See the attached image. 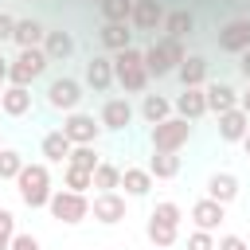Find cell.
Wrapping results in <instances>:
<instances>
[{
    "label": "cell",
    "instance_id": "cell-8",
    "mask_svg": "<svg viewBox=\"0 0 250 250\" xmlns=\"http://www.w3.org/2000/svg\"><path fill=\"white\" fill-rule=\"evenodd\" d=\"M78 102H82V82H74V78H55L51 86H47V105L51 109H62V113H70V109H78Z\"/></svg>",
    "mask_w": 250,
    "mask_h": 250
},
{
    "label": "cell",
    "instance_id": "cell-44",
    "mask_svg": "<svg viewBox=\"0 0 250 250\" xmlns=\"http://www.w3.org/2000/svg\"><path fill=\"white\" fill-rule=\"evenodd\" d=\"M238 145H242V148H246V156H250V129H246V137H242Z\"/></svg>",
    "mask_w": 250,
    "mask_h": 250
},
{
    "label": "cell",
    "instance_id": "cell-23",
    "mask_svg": "<svg viewBox=\"0 0 250 250\" xmlns=\"http://www.w3.org/2000/svg\"><path fill=\"white\" fill-rule=\"evenodd\" d=\"M180 86H203L207 82V59L203 55H184V62L176 66Z\"/></svg>",
    "mask_w": 250,
    "mask_h": 250
},
{
    "label": "cell",
    "instance_id": "cell-46",
    "mask_svg": "<svg viewBox=\"0 0 250 250\" xmlns=\"http://www.w3.org/2000/svg\"><path fill=\"white\" fill-rule=\"evenodd\" d=\"M0 94H4V86H0Z\"/></svg>",
    "mask_w": 250,
    "mask_h": 250
},
{
    "label": "cell",
    "instance_id": "cell-37",
    "mask_svg": "<svg viewBox=\"0 0 250 250\" xmlns=\"http://www.w3.org/2000/svg\"><path fill=\"white\" fill-rule=\"evenodd\" d=\"M152 215H156V219H168V223H180V219H184L180 203H172V199H160V203L152 207Z\"/></svg>",
    "mask_w": 250,
    "mask_h": 250
},
{
    "label": "cell",
    "instance_id": "cell-42",
    "mask_svg": "<svg viewBox=\"0 0 250 250\" xmlns=\"http://www.w3.org/2000/svg\"><path fill=\"white\" fill-rule=\"evenodd\" d=\"M238 109H242V113H250V86L238 94Z\"/></svg>",
    "mask_w": 250,
    "mask_h": 250
},
{
    "label": "cell",
    "instance_id": "cell-7",
    "mask_svg": "<svg viewBox=\"0 0 250 250\" xmlns=\"http://www.w3.org/2000/svg\"><path fill=\"white\" fill-rule=\"evenodd\" d=\"M59 129L66 133L70 145H94L102 137V121H94V113H82V109H70Z\"/></svg>",
    "mask_w": 250,
    "mask_h": 250
},
{
    "label": "cell",
    "instance_id": "cell-30",
    "mask_svg": "<svg viewBox=\"0 0 250 250\" xmlns=\"http://www.w3.org/2000/svg\"><path fill=\"white\" fill-rule=\"evenodd\" d=\"M94 188H98V191H117V188H121V168H117L113 160H98V168H94Z\"/></svg>",
    "mask_w": 250,
    "mask_h": 250
},
{
    "label": "cell",
    "instance_id": "cell-47",
    "mask_svg": "<svg viewBox=\"0 0 250 250\" xmlns=\"http://www.w3.org/2000/svg\"><path fill=\"white\" fill-rule=\"evenodd\" d=\"M0 184H4V180H0Z\"/></svg>",
    "mask_w": 250,
    "mask_h": 250
},
{
    "label": "cell",
    "instance_id": "cell-40",
    "mask_svg": "<svg viewBox=\"0 0 250 250\" xmlns=\"http://www.w3.org/2000/svg\"><path fill=\"white\" fill-rule=\"evenodd\" d=\"M12 31H16V20H12L8 12H0V43H8V39H12Z\"/></svg>",
    "mask_w": 250,
    "mask_h": 250
},
{
    "label": "cell",
    "instance_id": "cell-36",
    "mask_svg": "<svg viewBox=\"0 0 250 250\" xmlns=\"http://www.w3.org/2000/svg\"><path fill=\"white\" fill-rule=\"evenodd\" d=\"M12 234H16V215H12L8 207H0V250H8Z\"/></svg>",
    "mask_w": 250,
    "mask_h": 250
},
{
    "label": "cell",
    "instance_id": "cell-17",
    "mask_svg": "<svg viewBox=\"0 0 250 250\" xmlns=\"http://www.w3.org/2000/svg\"><path fill=\"white\" fill-rule=\"evenodd\" d=\"M246 129H250V113H242L238 105H234V109H227V113H219V141L234 145V141H242V137H246Z\"/></svg>",
    "mask_w": 250,
    "mask_h": 250
},
{
    "label": "cell",
    "instance_id": "cell-21",
    "mask_svg": "<svg viewBox=\"0 0 250 250\" xmlns=\"http://www.w3.org/2000/svg\"><path fill=\"white\" fill-rule=\"evenodd\" d=\"M145 234H148V242H152V246L168 250V246H176V238H180V223H168V219H156V215H148V223H145Z\"/></svg>",
    "mask_w": 250,
    "mask_h": 250
},
{
    "label": "cell",
    "instance_id": "cell-27",
    "mask_svg": "<svg viewBox=\"0 0 250 250\" xmlns=\"http://www.w3.org/2000/svg\"><path fill=\"white\" fill-rule=\"evenodd\" d=\"M43 35H47V27L39 23V20H16V31H12V43L23 51V47H39L43 43Z\"/></svg>",
    "mask_w": 250,
    "mask_h": 250
},
{
    "label": "cell",
    "instance_id": "cell-11",
    "mask_svg": "<svg viewBox=\"0 0 250 250\" xmlns=\"http://www.w3.org/2000/svg\"><path fill=\"white\" fill-rule=\"evenodd\" d=\"M172 109L188 121H199L207 113V98H203V86H184L176 98H172Z\"/></svg>",
    "mask_w": 250,
    "mask_h": 250
},
{
    "label": "cell",
    "instance_id": "cell-18",
    "mask_svg": "<svg viewBox=\"0 0 250 250\" xmlns=\"http://www.w3.org/2000/svg\"><path fill=\"white\" fill-rule=\"evenodd\" d=\"M43 55H47L51 62H66V59L74 55V35L62 31V27L47 31V35H43Z\"/></svg>",
    "mask_w": 250,
    "mask_h": 250
},
{
    "label": "cell",
    "instance_id": "cell-41",
    "mask_svg": "<svg viewBox=\"0 0 250 250\" xmlns=\"http://www.w3.org/2000/svg\"><path fill=\"white\" fill-rule=\"evenodd\" d=\"M238 70H242V78L250 82V47H246V51L238 55Z\"/></svg>",
    "mask_w": 250,
    "mask_h": 250
},
{
    "label": "cell",
    "instance_id": "cell-35",
    "mask_svg": "<svg viewBox=\"0 0 250 250\" xmlns=\"http://www.w3.org/2000/svg\"><path fill=\"white\" fill-rule=\"evenodd\" d=\"M8 250H43V242H39L31 230H16L12 242H8Z\"/></svg>",
    "mask_w": 250,
    "mask_h": 250
},
{
    "label": "cell",
    "instance_id": "cell-19",
    "mask_svg": "<svg viewBox=\"0 0 250 250\" xmlns=\"http://www.w3.org/2000/svg\"><path fill=\"white\" fill-rule=\"evenodd\" d=\"M0 109L8 113V117H27L31 113V90L27 86H4V94H0Z\"/></svg>",
    "mask_w": 250,
    "mask_h": 250
},
{
    "label": "cell",
    "instance_id": "cell-14",
    "mask_svg": "<svg viewBox=\"0 0 250 250\" xmlns=\"http://www.w3.org/2000/svg\"><path fill=\"white\" fill-rule=\"evenodd\" d=\"M129 23H133L137 31H156V27L164 23V4H160V0H133Z\"/></svg>",
    "mask_w": 250,
    "mask_h": 250
},
{
    "label": "cell",
    "instance_id": "cell-43",
    "mask_svg": "<svg viewBox=\"0 0 250 250\" xmlns=\"http://www.w3.org/2000/svg\"><path fill=\"white\" fill-rule=\"evenodd\" d=\"M8 82V59H4V51H0V86Z\"/></svg>",
    "mask_w": 250,
    "mask_h": 250
},
{
    "label": "cell",
    "instance_id": "cell-38",
    "mask_svg": "<svg viewBox=\"0 0 250 250\" xmlns=\"http://www.w3.org/2000/svg\"><path fill=\"white\" fill-rule=\"evenodd\" d=\"M188 250H215V234H211V230H199V227H195V230L188 234Z\"/></svg>",
    "mask_w": 250,
    "mask_h": 250
},
{
    "label": "cell",
    "instance_id": "cell-45",
    "mask_svg": "<svg viewBox=\"0 0 250 250\" xmlns=\"http://www.w3.org/2000/svg\"><path fill=\"white\" fill-rule=\"evenodd\" d=\"M152 250H160V246H152Z\"/></svg>",
    "mask_w": 250,
    "mask_h": 250
},
{
    "label": "cell",
    "instance_id": "cell-32",
    "mask_svg": "<svg viewBox=\"0 0 250 250\" xmlns=\"http://www.w3.org/2000/svg\"><path fill=\"white\" fill-rule=\"evenodd\" d=\"M23 164H27V160H23L20 148H0V180H16Z\"/></svg>",
    "mask_w": 250,
    "mask_h": 250
},
{
    "label": "cell",
    "instance_id": "cell-28",
    "mask_svg": "<svg viewBox=\"0 0 250 250\" xmlns=\"http://www.w3.org/2000/svg\"><path fill=\"white\" fill-rule=\"evenodd\" d=\"M141 117H145L148 125H156V121L172 117V102H168L164 94H141Z\"/></svg>",
    "mask_w": 250,
    "mask_h": 250
},
{
    "label": "cell",
    "instance_id": "cell-29",
    "mask_svg": "<svg viewBox=\"0 0 250 250\" xmlns=\"http://www.w3.org/2000/svg\"><path fill=\"white\" fill-rule=\"evenodd\" d=\"M180 156L176 152H152L148 156V172H152V180H176L180 176Z\"/></svg>",
    "mask_w": 250,
    "mask_h": 250
},
{
    "label": "cell",
    "instance_id": "cell-48",
    "mask_svg": "<svg viewBox=\"0 0 250 250\" xmlns=\"http://www.w3.org/2000/svg\"><path fill=\"white\" fill-rule=\"evenodd\" d=\"M0 148H4V145H0Z\"/></svg>",
    "mask_w": 250,
    "mask_h": 250
},
{
    "label": "cell",
    "instance_id": "cell-2",
    "mask_svg": "<svg viewBox=\"0 0 250 250\" xmlns=\"http://www.w3.org/2000/svg\"><path fill=\"white\" fill-rule=\"evenodd\" d=\"M113 82L125 90V94H145L148 90V70H145V51L137 47H125L113 55Z\"/></svg>",
    "mask_w": 250,
    "mask_h": 250
},
{
    "label": "cell",
    "instance_id": "cell-34",
    "mask_svg": "<svg viewBox=\"0 0 250 250\" xmlns=\"http://www.w3.org/2000/svg\"><path fill=\"white\" fill-rule=\"evenodd\" d=\"M98 152H94V145H70V156H66V164H74V168H98Z\"/></svg>",
    "mask_w": 250,
    "mask_h": 250
},
{
    "label": "cell",
    "instance_id": "cell-6",
    "mask_svg": "<svg viewBox=\"0 0 250 250\" xmlns=\"http://www.w3.org/2000/svg\"><path fill=\"white\" fill-rule=\"evenodd\" d=\"M47 66H51V59L43 55V47H23L16 59H8V82L12 86H31Z\"/></svg>",
    "mask_w": 250,
    "mask_h": 250
},
{
    "label": "cell",
    "instance_id": "cell-13",
    "mask_svg": "<svg viewBox=\"0 0 250 250\" xmlns=\"http://www.w3.org/2000/svg\"><path fill=\"white\" fill-rule=\"evenodd\" d=\"M223 219H227V207H223V203H215L211 195H203V199H195V203H191V223H195L199 230H211V234H215Z\"/></svg>",
    "mask_w": 250,
    "mask_h": 250
},
{
    "label": "cell",
    "instance_id": "cell-16",
    "mask_svg": "<svg viewBox=\"0 0 250 250\" xmlns=\"http://www.w3.org/2000/svg\"><path fill=\"white\" fill-rule=\"evenodd\" d=\"M86 86H90L94 94H105V90L113 86V59L94 55V59L86 62Z\"/></svg>",
    "mask_w": 250,
    "mask_h": 250
},
{
    "label": "cell",
    "instance_id": "cell-9",
    "mask_svg": "<svg viewBox=\"0 0 250 250\" xmlns=\"http://www.w3.org/2000/svg\"><path fill=\"white\" fill-rule=\"evenodd\" d=\"M90 215H94L98 223H105V227L121 223V219H125V195H121V191H98V195L90 199Z\"/></svg>",
    "mask_w": 250,
    "mask_h": 250
},
{
    "label": "cell",
    "instance_id": "cell-20",
    "mask_svg": "<svg viewBox=\"0 0 250 250\" xmlns=\"http://www.w3.org/2000/svg\"><path fill=\"white\" fill-rule=\"evenodd\" d=\"M207 195L215 199V203H234L238 199V176L234 172H215L211 180H207Z\"/></svg>",
    "mask_w": 250,
    "mask_h": 250
},
{
    "label": "cell",
    "instance_id": "cell-4",
    "mask_svg": "<svg viewBox=\"0 0 250 250\" xmlns=\"http://www.w3.org/2000/svg\"><path fill=\"white\" fill-rule=\"evenodd\" d=\"M188 137H191V121H188V117H180V113H172V117L156 121V125H152V133H148L152 152H180V148L188 145Z\"/></svg>",
    "mask_w": 250,
    "mask_h": 250
},
{
    "label": "cell",
    "instance_id": "cell-33",
    "mask_svg": "<svg viewBox=\"0 0 250 250\" xmlns=\"http://www.w3.org/2000/svg\"><path fill=\"white\" fill-rule=\"evenodd\" d=\"M102 16L109 23H129V12H133V0H98Z\"/></svg>",
    "mask_w": 250,
    "mask_h": 250
},
{
    "label": "cell",
    "instance_id": "cell-10",
    "mask_svg": "<svg viewBox=\"0 0 250 250\" xmlns=\"http://www.w3.org/2000/svg\"><path fill=\"white\" fill-rule=\"evenodd\" d=\"M250 47V20H230L227 27H219V51H227V55H242Z\"/></svg>",
    "mask_w": 250,
    "mask_h": 250
},
{
    "label": "cell",
    "instance_id": "cell-39",
    "mask_svg": "<svg viewBox=\"0 0 250 250\" xmlns=\"http://www.w3.org/2000/svg\"><path fill=\"white\" fill-rule=\"evenodd\" d=\"M215 250H250V246H246V238H238V234H223V238L215 242Z\"/></svg>",
    "mask_w": 250,
    "mask_h": 250
},
{
    "label": "cell",
    "instance_id": "cell-5",
    "mask_svg": "<svg viewBox=\"0 0 250 250\" xmlns=\"http://www.w3.org/2000/svg\"><path fill=\"white\" fill-rule=\"evenodd\" d=\"M47 211H51L59 223L74 227V223L90 219V195H86V191H70V188H59V191H51V199H47Z\"/></svg>",
    "mask_w": 250,
    "mask_h": 250
},
{
    "label": "cell",
    "instance_id": "cell-12",
    "mask_svg": "<svg viewBox=\"0 0 250 250\" xmlns=\"http://www.w3.org/2000/svg\"><path fill=\"white\" fill-rule=\"evenodd\" d=\"M98 121H102L105 133H121V129H129V121H133V105H129L125 98H109V102L102 105Z\"/></svg>",
    "mask_w": 250,
    "mask_h": 250
},
{
    "label": "cell",
    "instance_id": "cell-22",
    "mask_svg": "<svg viewBox=\"0 0 250 250\" xmlns=\"http://www.w3.org/2000/svg\"><path fill=\"white\" fill-rule=\"evenodd\" d=\"M98 39H102V47L105 51H125V47H133V31H129V23H102V31H98Z\"/></svg>",
    "mask_w": 250,
    "mask_h": 250
},
{
    "label": "cell",
    "instance_id": "cell-31",
    "mask_svg": "<svg viewBox=\"0 0 250 250\" xmlns=\"http://www.w3.org/2000/svg\"><path fill=\"white\" fill-rule=\"evenodd\" d=\"M62 188H70V191H90V188H94V172H90V168H74V164H66V172H62Z\"/></svg>",
    "mask_w": 250,
    "mask_h": 250
},
{
    "label": "cell",
    "instance_id": "cell-25",
    "mask_svg": "<svg viewBox=\"0 0 250 250\" xmlns=\"http://www.w3.org/2000/svg\"><path fill=\"white\" fill-rule=\"evenodd\" d=\"M121 188H125V195L141 199V195H148V188H152V172L129 164V168H121Z\"/></svg>",
    "mask_w": 250,
    "mask_h": 250
},
{
    "label": "cell",
    "instance_id": "cell-1",
    "mask_svg": "<svg viewBox=\"0 0 250 250\" xmlns=\"http://www.w3.org/2000/svg\"><path fill=\"white\" fill-rule=\"evenodd\" d=\"M184 39H176V35H160V39H152L148 47H145V70H148V78H168V74H176V66L184 62Z\"/></svg>",
    "mask_w": 250,
    "mask_h": 250
},
{
    "label": "cell",
    "instance_id": "cell-26",
    "mask_svg": "<svg viewBox=\"0 0 250 250\" xmlns=\"http://www.w3.org/2000/svg\"><path fill=\"white\" fill-rule=\"evenodd\" d=\"M191 27H195V16H191L188 8H172V12H164V23H160L164 35L184 39V35H191Z\"/></svg>",
    "mask_w": 250,
    "mask_h": 250
},
{
    "label": "cell",
    "instance_id": "cell-3",
    "mask_svg": "<svg viewBox=\"0 0 250 250\" xmlns=\"http://www.w3.org/2000/svg\"><path fill=\"white\" fill-rule=\"evenodd\" d=\"M16 191H20V199L31 207V211H39V207H47V199H51V168H47V160H39V164H23L20 168V176H16Z\"/></svg>",
    "mask_w": 250,
    "mask_h": 250
},
{
    "label": "cell",
    "instance_id": "cell-24",
    "mask_svg": "<svg viewBox=\"0 0 250 250\" xmlns=\"http://www.w3.org/2000/svg\"><path fill=\"white\" fill-rule=\"evenodd\" d=\"M39 152H43L47 164H62V160L70 156V141H66V133H62V129H51V133L39 141Z\"/></svg>",
    "mask_w": 250,
    "mask_h": 250
},
{
    "label": "cell",
    "instance_id": "cell-15",
    "mask_svg": "<svg viewBox=\"0 0 250 250\" xmlns=\"http://www.w3.org/2000/svg\"><path fill=\"white\" fill-rule=\"evenodd\" d=\"M203 98H207V113H215V117L238 105V90L227 82H203Z\"/></svg>",
    "mask_w": 250,
    "mask_h": 250
}]
</instances>
